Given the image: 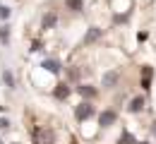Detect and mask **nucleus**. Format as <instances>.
I'll return each instance as SVG.
<instances>
[{
    "label": "nucleus",
    "instance_id": "6ab92c4d",
    "mask_svg": "<svg viewBox=\"0 0 156 144\" xmlns=\"http://www.w3.org/2000/svg\"><path fill=\"white\" fill-rule=\"evenodd\" d=\"M151 135H154V137H156V120H154V123H151Z\"/></svg>",
    "mask_w": 156,
    "mask_h": 144
},
{
    "label": "nucleus",
    "instance_id": "4468645a",
    "mask_svg": "<svg viewBox=\"0 0 156 144\" xmlns=\"http://www.w3.org/2000/svg\"><path fill=\"white\" fill-rule=\"evenodd\" d=\"M142 79H154V67L151 65H142Z\"/></svg>",
    "mask_w": 156,
    "mask_h": 144
},
{
    "label": "nucleus",
    "instance_id": "f03ea898",
    "mask_svg": "<svg viewBox=\"0 0 156 144\" xmlns=\"http://www.w3.org/2000/svg\"><path fill=\"white\" fill-rule=\"evenodd\" d=\"M77 94L84 99V101H94V99L98 96V89H96V86H91V84H79Z\"/></svg>",
    "mask_w": 156,
    "mask_h": 144
},
{
    "label": "nucleus",
    "instance_id": "20e7f679",
    "mask_svg": "<svg viewBox=\"0 0 156 144\" xmlns=\"http://www.w3.org/2000/svg\"><path fill=\"white\" fill-rule=\"evenodd\" d=\"M70 94H72V89H70V84H67V82L55 84V89H53V96H55L58 101H65V99H67Z\"/></svg>",
    "mask_w": 156,
    "mask_h": 144
},
{
    "label": "nucleus",
    "instance_id": "aec40b11",
    "mask_svg": "<svg viewBox=\"0 0 156 144\" xmlns=\"http://www.w3.org/2000/svg\"><path fill=\"white\" fill-rule=\"evenodd\" d=\"M137 144H149V142H137Z\"/></svg>",
    "mask_w": 156,
    "mask_h": 144
},
{
    "label": "nucleus",
    "instance_id": "f3484780",
    "mask_svg": "<svg viewBox=\"0 0 156 144\" xmlns=\"http://www.w3.org/2000/svg\"><path fill=\"white\" fill-rule=\"evenodd\" d=\"M0 130H10V120H7L5 115L0 118Z\"/></svg>",
    "mask_w": 156,
    "mask_h": 144
},
{
    "label": "nucleus",
    "instance_id": "1a4fd4ad",
    "mask_svg": "<svg viewBox=\"0 0 156 144\" xmlns=\"http://www.w3.org/2000/svg\"><path fill=\"white\" fill-rule=\"evenodd\" d=\"M144 96H135V99H130V103H127V111L130 113H142L144 111Z\"/></svg>",
    "mask_w": 156,
    "mask_h": 144
},
{
    "label": "nucleus",
    "instance_id": "dca6fc26",
    "mask_svg": "<svg viewBox=\"0 0 156 144\" xmlns=\"http://www.w3.org/2000/svg\"><path fill=\"white\" fill-rule=\"evenodd\" d=\"M127 17H130V12H125V15H115L113 22H115V24H122V22H127Z\"/></svg>",
    "mask_w": 156,
    "mask_h": 144
},
{
    "label": "nucleus",
    "instance_id": "f257e3e1",
    "mask_svg": "<svg viewBox=\"0 0 156 144\" xmlns=\"http://www.w3.org/2000/svg\"><path fill=\"white\" fill-rule=\"evenodd\" d=\"M94 106L91 101H82L79 106H75V118H77L79 123H84V120H89V118H94Z\"/></svg>",
    "mask_w": 156,
    "mask_h": 144
},
{
    "label": "nucleus",
    "instance_id": "0eeeda50",
    "mask_svg": "<svg viewBox=\"0 0 156 144\" xmlns=\"http://www.w3.org/2000/svg\"><path fill=\"white\" fill-rule=\"evenodd\" d=\"M41 67H43L46 72H51V75H60V72H62V65H60V60H53V58L43 60V62H41Z\"/></svg>",
    "mask_w": 156,
    "mask_h": 144
},
{
    "label": "nucleus",
    "instance_id": "9d476101",
    "mask_svg": "<svg viewBox=\"0 0 156 144\" xmlns=\"http://www.w3.org/2000/svg\"><path fill=\"white\" fill-rule=\"evenodd\" d=\"M65 5H67L70 12H82L84 10V0H65Z\"/></svg>",
    "mask_w": 156,
    "mask_h": 144
},
{
    "label": "nucleus",
    "instance_id": "ddd939ff",
    "mask_svg": "<svg viewBox=\"0 0 156 144\" xmlns=\"http://www.w3.org/2000/svg\"><path fill=\"white\" fill-rule=\"evenodd\" d=\"M0 43H2V46H7V43H10V26H7V24H2V26H0Z\"/></svg>",
    "mask_w": 156,
    "mask_h": 144
},
{
    "label": "nucleus",
    "instance_id": "2eb2a0df",
    "mask_svg": "<svg viewBox=\"0 0 156 144\" xmlns=\"http://www.w3.org/2000/svg\"><path fill=\"white\" fill-rule=\"evenodd\" d=\"M10 15H12V10H10L7 5H0V19L7 22V19H10Z\"/></svg>",
    "mask_w": 156,
    "mask_h": 144
},
{
    "label": "nucleus",
    "instance_id": "9b49d317",
    "mask_svg": "<svg viewBox=\"0 0 156 144\" xmlns=\"http://www.w3.org/2000/svg\"><path fill=\"white\" fill-rule=\"evenodd\" d=\"M2 82H5L7 89H15V86H17V84H15V77H12V72H10V70H2Z\"/></svg>",
    "mask_w": 156,
    "mask_h": 144
},
{
    "label": "nucleus",
    "instance_id": "f8f14e48",
    "mask_svg": "<svg viewBox=\"0 0 156 144\" xmlns=\"http://www.w3.org/2000/svg\"><path fill=\"white\" fill-rule=\"evenodd\" d=\"M118 144H137V139H135V135H130L127 130H122V135H120Z\"/></svg>",
    "mask_w": 156,
    "mask_h": 144
},
{
    "label": "nucleus",
    "instance_id": "6e6552de",
    "mask_svg": "<svg viewBox=\"0 0 156 144\" xmlns=\"http://www.w3.org/2000/svg\"><path fill=\"white\" fill-rule=\"evenodd\" d=\"M55 24H58V15H55V12H46V15H43V19H41V29H43V31H51Z\"/></svg>",
    "mask_w": 156,
    "mask_h": 144
},
{
    "label": "nucleus",
    "instance_id": "423d86ee",
    "mask_svg": "<svg viewBox=\"0 0 156 144\" xmlns=\"http://www.w3.org/2000/svg\"><path fill=\"white\" fill-rule=\"evenodd\" d=\"M101 34H103V31H101L98 26H89V31H87V34H84V39H82V46H89V43L98 41V39H101Z\"/></svg>",
    "mask_w": 156,
    "mask_h": 144
},
{
    "label": "nucleus",
    "instance_id": "39448f33",
    "mask_svg": "<svg viewBox=\"0 0 156 144\" xmlns=\"http://www.w3.org/2000/svg\"><path fill=\"white\" fill-rule=\"evenodd\" d=\"M118 79H120V72H118V70H108V72L103 75V79H101V84H103L106 89H113V86L118 84Z\"/></svg>",
    "mask_w": 156,
    "mask_h": 144
},
{
    "label": "nucleus",
    "instance_id": "a211bd4d",
    "mask_svg": "<svg viewBox=\"0 0 156 144\" xmlns=\"http://www.w3.org/2000/svg\"><path fill=\"white\" fill-rule=\"evenodd\" d=\"M41 46H43L41 41H31V53H36V51H41Z\"/></svg>",
    "mask_w": 156,
    "mask_h": 144
},
{
    "label": "nucleus",
    "instance_id": "7ed1b4c3",
    "mask_svg": "<svg viewBox=\"0 0 156 144\" xmlns=\"http://www.w3.org/2000/svg\"><path fill=\"white\" fill-rule=\"evenodd\" d=\"M115 120H118V113L113 108L101 111V115H98V125H101V127H111V125H115Z\"/></svg>",
    "mask_w": 156,
    "mask_h": 144
}]
</instances>
